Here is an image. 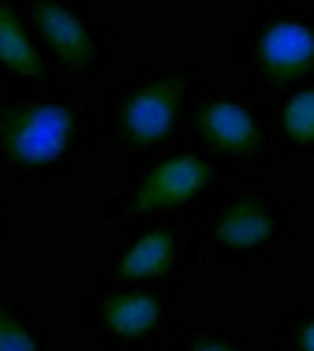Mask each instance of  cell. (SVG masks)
<instances>
[{"label": "cell", "mask_w": 314, "mask_h": 351, "mask_svg": "<svg viewBox=\"0 0 314 351\" xmlns=\"http://www.w3.org/2000/svg\"><path fill=\"white\" fill-rule=\"evenodd\" d=\"M101 154L97 101L86 86L0 90V183L71 187Z\"/></svg>", "instance_id": "1"}, {"label": "cell", "mask_w": 314, "mask_h": 351, "mask_svg": "<svg viewBox=\"0 0 314 351\" xmlns=\"http://www.w3.org/2000/svg\"><path fill=\"white\" fill-rule=\"evenodd\" d=\"M236 180L198 146L176 138L146 154L117 161V176L97 195V221H198L213 202L228 195Z\"/></svg>", "instance_id": "2"}, {"label": "cell", "mask_w": 314, "mask_h": 351, "mask_svg": "<svg viewBox=\"0 0 314 351\" xmlns=\"http://www.w3.org/2000/svg\"><path fill=\"white\" fill-rule=\"evenodd\" d=\"M210 79L198 60L143 53L120 79L94 94L105 154L112 161L146 154L184 135V120L198 86Z\"/></svg>", "instance_id": "3"}, {"label": "cell", "mask_w": 314, "mask_h": 351, "mask_svg": "<svg viewBox=\"0 0 314 351\" xmlns=\"http://www.w3.org/2000/svg\"><path fill=\"white\" fill-rule=\"evenodd\" d=\"M191 232L202 239V262L210 273H269L295 247L300 198L277 183H236L213 202Z\"/></svg>", "instance_id": "4"}, {"label": "cell", "mask_w": 314, "mask_h": 351, "mask_svg": "<svg viewBox=\"0 0 314 351\" xmlns=\"http://www.w3.org/2000/svg\"><path fill=\"white\" fill-rule=\"evenodd\" d=\"M184 142L198 146L236 183H269L277 169L269 138V90L243 75H210L184 120Z\"/></svg>", "instance_id": "5"}, {"label": "cell", "mask_w": 314, "mask_h": 351, "mask_svg": "<svg viewBox=\"0 0 314 351\" xmlns=\"http://www.w3.org/2000/svg\"><path fill=\"white\" fill-rule=\"evenodd\" d=\"M184 284L90 277L75 288V337L90 351H165L184 325Z\"/></svg>", "instance_id": "6"}, {"label": "cell", "mask_w": 314, "mask_h": 351, "mask_svg": "<svg viewBox=\"0 0 314 351\" xmlns=\"http://www.w3.org/2000/svg\"><path fill=\"white\" fill-rule=\"evenodd\" d=\"M228 56L269 94L314 82V0H243L228 23Z\"/></svg>", "instance_id": "7"}, {"label": "cell", "mask_w": 314, "mask_h": 351, "mask_svg": "<svg viewBox=\"0 0 314 351\" xmlns=\"http://www.w3.org/2000/svg\"><path fill=\"white\" fill-rule=\"evenodd\" d=\"M101 280L120 284H184L202 262V243L187 221L105 224L94 243Z\"/></svg>", "instance_id": "8"}, {"label": "cell", "mask_w": 314, "mask_h": 351, "mask_svg": "<svg viewBox=\"0 0 314 351\" xmlns=\"http://www.w3.org/2000/svg\"><path fill=\"white\" fill-rule=\"evenodd\" d=\"M23 12L71 82L90 90L117 64L123 27L101 0H23Z\"/></svg>", "instance_id": "9"}, {"label": "cell", "mask_w": 314, "mask_h": 351, "mask_svg": "<svg viewBox=\"0 0 314 351\" xmlns=\"http://www.w3.org/2000/svg\"><path fill=\"white\" fill-rule=\"evenodd\" d=\"M64 82H71L68 71L30 27L23 0H0V90H38Z\"/></svg>", "instance_id": "10"}, {"label": "cell", "mask_w": 314, "mask_h": 351, "mask_svg": "<svg viewBox=\"0 0 314 351\" xmlns=\"http://www.w3.org/2000/svg\"><path fill=\"white\" fill-rule=\"evenodd\" d=\"M269 138L277 165H314V82L269 94Z\"/></svg>", "instance_id": "11"}, {"label": "cell", "mask_w": 314, "mask_h": 351, "mask_svg": "<svg viewBox=\"0 0 314 351\" xmlns=\"http://www.w3.org/2000/svg\"><path fill=\"white\" fill-rule=\"evenodd\" d=\"M0 351H56L53 325L0 280Z\"/></svg>", "instance_id": "12"}, {"label": "cell", "mask_w": 314, "mask_h": 351, "mask_svg": "<svg viewBox=\"0 0 314 351\" xmlns=\"http://www.w3.org/2000/svg\"><path fill=\"white\" fill-rule=\"evenodd\" d=\"M165 351H274L254 329L232 322H184L169 337Z\"/></svg>", "instance_id": "13"}, {"label": "cell", "mask_w": 314, "mask_h": 351, "mask_svg": "<svg viewBox=\"0 0 314 351\" xmlns=\"http://www.w3.org/2000/svg\"><path fill=\"white\" fill-rule=\"evenodd\" d=\"M269 348L314 351V295L274 299V306H269Z\"/></svg>", "instance_id": "14"}, {"label": "cell", "mask_w": 314, "mask_h": 351, "mask_svg": "<svg viewBox=\"0 0 314 351\" xmlns=\"http://www.w3.org/2000/svg\"><path fill=\"white\" fill-rule=\"evenodd\" d=\"M12 239V210H8V183H0V250Z\"/></svg>", "instance_id": "15"}]
</instances>
